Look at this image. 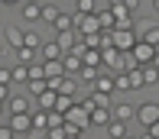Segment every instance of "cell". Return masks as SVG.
Instances as JSON below:
<instances>
[{
    "label": "cell",
    "instance_id": "cell-42",
    "mask_svg": "<svg viewBox=\"0 0 159 139\" xmlns=\"http://www.w3.org/2000/svg\"><path fill=\"white\" fill-rule=\"evenodd\" d=\"M153 65H156V68H159V49H156V58H153Z\"/></svg>",
    "mask_w": 159,
    "mask_h": 139
},
{
    "label": "cell",
    "instance_id": "cell-40",
    "mask_svg": "<svg viewBox=\"0 0 159 139\" xmlns=\"http://www.w3.org/2000/svg\"><path fill=\"white\" fill-rule=\"evenodd\" d=\"M124 7H127V10H133V13H136V7H140V0H124Z\"/></svg>",
    "mask_w": 159,
    "mask_h": 139
},
{
    "label": "cell",
    "instance_id": "cell-2",
    "mask_svg": "<svg viewBox=\"0 0 159 139\" xmlns=\"http://www.w3.org/2000/svg\"><path fill=\"white\" fill-rule=\"evenodd\" d=\"M156 120H159V104H153V100L136 104V123H140V126H153Z\"/></svg>",
    "mask_w": 159,
    "mask_h": 139
},
{
    "label": "cell",
    "instance_id": "cell-8",
    "mask_svg": "<svg viewBox=\"0 0 159 139\" xmlns=\"http://www.w3.org/2000/svg\"><path fill=\"white\" fill-rule=\"evenodd\" d=\"M111 120H114V107H94L91 110V126H104L107 129Z\"/></svg>",
    "mask_w": 159,
    "mask_h": 139
},
{
    "label": "cell",
    "instance_id": "cell-39",
    "mask_svg": "<svg viewBox=\"0 0 159 139\" xmlns=\"http://www.w3.org/2000/svg\"><path fill=\"white\" fill-rule=\"evenodd\" d=\"M0 100H10V84H0Z\"/></svg>",
    "mask_w": 159,
    "mask_h": 139
},
{
    "label": "cell",
    "instance_id": "cell-9",
    "mask_svg": "<svg viewBox=\"0 0 159 139\" xmlns=\"http://www.w3.org/2000/svg\"><path fill=\"white\" fill-rule=\"evenodd\" d=\"M94 16H98L101 29H114V26H117V16H114L111 3H107V7H98V10H94Z\"/></svg>",
    "mask_w": 159,
    "mask_h": 139
},
{
    "label": "cell",
    "instance_id": "cell-1",
    "mask_svg": "<svg viewBox=\"0 0 159 139\" xmlns=\"http://www.w3.org/2000/svg\"><path fill=\"white\" fill-rule=\"evenodd\" d=\"M65 123H68V126H75V129H81V133H84V129L91 126V113L84 110L81 104H71L68 110H65Z\"/></svg>",
    "mask_w": 159,
    "mask_h": 139
},
{
    "label": "cell",
    "instance_id": "cell-33",
    "mask_svg": "<svg viewBox=\"0 0 159 139\" xmlns=\"http://www.w3.org/2000/svg\"><path fill=\"white\" fill-rule=\"evenodd\" d=\"M59 13H62V10H59V7H42V20H46V23H49V26H52V23H55V16H59Z\"/></svg>",
    "mask_w": 159,
    "mask_h": 139
},
{
    "label": "cell",
    "instance_id": "cell-20",
    "mask_svg": "<svg viewBox=\"0 0 159 139\" xmlns=\"http://www.w3.org/2000/svg\"><path fill=\"white\" fill-rule=\"evenodd\" d=\"M7 107H10V113H26V110H30V100H26L23 94H16V97L7 100Z\"/></svg>",
    "mask_w": 159,
    "mask_h": 139
},
{
    "label": "cell",
    "instance_id": "cell-35",
    "mask_svg": "<svg viewBox=\"0 0 159 139\" xmlns=\"http://www.w3.org/2000/svg\"><path fill=\"white\" fill-rule=\"evenodd\" d=\"M23 46H36V49H39V46H42V39L33 33V29H26V42H23Z\"/></svg>",
    "mask_w": 159,
    "mask_h": 139
},
{
    "label": "cell",
    "instance_id": "cell-27",
    "mask_svg": "<svg viewBox=\"0 0 159 139\" xmlns=\"http://www.w3.org/2000/svg\"><path fill=\"white\" fill-rule=\"evenodd\" d=\"M98 75H101V65H81V71H78V78H81V81H91V84H94Z\"/></svg>",
    "mask_w": 159,
    "mask_h": 139
},
{
    "label": "cell",
    "instance_id": "cell-13",
    "mask_svg": "<svg viewBox=\"0 0 159 139\" xmlns=\"http://www.w3.org/2000/svg\"><path fill=\"white\" fill-rule=\"evenodd\" d=\"M55 42H59L65 52H71L75 42H78V33H75V29H62V33H55Z\"/></svg>",
    "mask_w": 159,
    "mask_h": 139
},
{
    "label": "cell",
    "instance_id": "cell-5",
    "mask_svg": "<svg viewBox=\"0 0 159 139\" xmlns=\"http://www.w3.org/2000/svg\"><path fill=\"white\" fill-rule=\"evenodd\" d=\"M130 52L136 55V62H140V65H149V62L156 58V46H153V42H143V39H136V46L130 49Z\"/></svg>",
    "mask_w": 159,
    "mask_h": 139
},
{
    "label": "cell",
    "instance_id": "cell-29",
    "mask_svg": "<svg viewBox=\"0 0 159 139\" xmlns=\"http://www.w3.org/2000/svg\"><path fill=\"white\" fill-rule=\"evenodd\" d=\"M46 136H49V139H65V136H68V126H65V123H59V126H49Z\"/></svg>",
    "mask_w": 159,
    "mask_h": 139
},
{
    "label": "cell",
    "instance_id": "cell-25",
    "mask_svg": "<svg viewBox=\"0 0 159 139\" xmlns=\"http://www.w3.org/2000/svg\"><path fill=\"white\" fill-rule=\"evenodd\" d=\"M33 129H36V133L49 129V110H36L33 113Z\"/></svg>",
    "mask_w": 159,
    "mask_h": 139
},
{
    "label": "cell",
    "instance_id": "cell-15",
    "mask_svg": "<svg viewBox=\"0 0 159 139\" xmlns=\"http://www.w3.org/2000/svg\"><path fill=\"white\" fill-rule=\"evenodd\" d=\"M114 120H124V123L136 120V107L133 104H117V107H114Z\"/></svg>",
    "mask_w": 159,
    "mask_h": 139
},
{
    "label": "cell",
    "instance_id": "cell-19",
    "mask_svg": "<svg viewBox=\"0 0 159 139\" xmlns=\"http://www.w3.org/2000/svg\"><path fill=\"white\" fill-rule=\"evenodd\" d=\"M52 29L55 33H62V29H75V16H71V13H59V16H55V23H52Z\"/></svg>",
    "mask_w": 159,
    "mask_h": 139
},
{
    "label": "cell",
    "instance_id": "cell-38",
    "mask_svg": "<svg viewBox=\"0 0 159 139\" xmlns=\"http://www.w3.org/2000/svg\"><path fill=\"white\" fill-rule=\"evenodd\" d=\"M146 133H149V136H153V139H159V120L153 123V126H146Z\"/></svg>",
    "mask_w": 159,
    "mask_h": 139
},
{
    "label": "cell",
    "instance_id": "cell-47",
    "mask_svg": "<svg viewBox=\"0 0 159 139\" xmlns=\"http://www.w3.org/2000/svg\"><path fill=\"white\" fill-rule=\"evenodd\" d=\"M156 49H159V46H156Z\"/></svg>",
    "mask_w": 159,
    "mask_h": 139
},
{
    "label": "cell",
    "instance_id": "cell-34",
    "mask_svg": "<svg viewBox=\"0 0 159 139\" xmlns=\"http://www.w3.org/2000/svg\"><path fill=\"white\" fill-rule=\"evenodd\" d=\"M0 139H16V129L10 123H0Z\"/></svg>",
    "mask_w": 159,
    "mask_h": 139
},
{
    "label": "cell",
    "instance_id": "cell-22",
    "mask_svg": "<svg viewBox=\"0 0 159 139\" xmlns=\"http://www.w3.org/2000/svg\"><path fill=\"white\" fill-rule=\"evenodd\" d=\"M36 55H39V49H36V46H20V49H16V58H20V62H26V65H33Z\"/></svg>",
    "mask_w": 159,
    "mask_h": 139
},
{
    "label": "cell",
    "instance_id": "cell-10",
    "mask_svg": "<svg viewBox=\"0 0 159 139\" xmlns=\"http://www.w3.org/2000/svg\"><path fill=\"white\" fill-rule=\"evenodd\" d=\"M94 91H104V94H114L117 84H114V71H101L94 78Z\"/></svg>",
    "mask_w": 159,
    "mask_h": 139
},
{
    "label": "cell",
    "instance_id": "cell-31",
    "mask_svg": "<svg viewBox=\"0 0 159 139\" xmlns=\"http://www.w3.org/2000/svg\"><path fill=\"white\" fill-rule=\"evenodd\" d=\"M94 10H98L94 0H78V3H75V13H94Z\"/></svg>",
    "mask_w": 159,
    "mask_h": 139
},
{
    "label": "cell",
    "instance_id": "cell-18",
    "mask_svg": "<svg viewBox=\"0 0 159 139\" xmlns=\"http://www.w3.org/2000/svg\"><path fill=\"white\" fill-rule=\"evenodd\" d=\"M140 39L143 42H153V46H159V23H146L140 29Z\"/></svg>",
    "mask_w": 159,
    "mask_h": 139
},
{
    "label": "cell",
    "instance_id": "cell-3",
    "mask_svg": "<svg viewBox=\"0 0 159 139\" xmlns=\"http://www.w3.org/2000/svg\"><path fill=\"white\" fill-rule=\"evenodd\" d=\"M75 33L81 36H91V33H101V23L94 13H75Z\"/></svg>",
    "mask_w": 159,
    "mask_h": 139
},
{
    "label": "cell",
    "instance_id": "cell-17",
    "mask_svg": "<svg viewBox=\"0 0 159 139\" xmlns=\"http://www.w3.org/2000/svg\"><path fill=\"white\" fill-rule=\"evenodd\" d=\"M39 55H42V58H62L65 49L59 46V42H42V46H39Z\"/></svg>",
    "mask_w": 159,
    "mask_h": 139
},
{
    "label": "cell",
    "instance_id": "cell-46",
    "mask_svg": "<svg viewBox=\"0 0 159 139\" xmlns=\"http://www.w3.org/2000/svg\"><path fill=\"white\" fill-rule=\"evenodd\" d=\"M127 139H133V136H127Z\"/></svg>",
    "mask_w": 159,
    "mask_h": 139
},
{
    "label": "cell",
    "instance_id": "cell-7",
    "mask_svg": "<svg viewBox=\"0 0 159 139\" xmlns=\"http://www.w3.org/2000/svg\"><path fill=\"white\" fill-rule=\"evenodd\" d=\"M7 123L16 129V136H20V133H30V129H33V113H10V120H7Z\"/></svg>",
    "mask_w": 159,
    "mask_h": 139
},
{
    "label": "cell",
    "instance_id": "cell-28",
    "mask_svg": "<svg viewBox=\"0 0 159 139\" xmlns=\"http://www.w3.org/2000/svg\"><path fill=\"white\" fill-rule=\"evenodd\" d=\"M143 81H146V84H159V68H156L153 62L143 65Z\"/></svg>",
    "mask_w": 159,
    "mask_h": 139
},
{
    "label": "cell",
    "instance_id": "cell-36",
    "mask_svg": "<svg viewBox=\"0 0 159 139\" xmlns=\"http://www.w3.org/2000/svg\"><path fill=\"white\" fill-rule=\"evenodd\" d=\"M13 81V68H0V84H10Z\"/></svg>",
    "mask_w": 159,
    "mask_h": 139
},
{
    "label": "cell",
    "instance_id": "cell-32",
    "mask_svg": "<svg viewBox=\"0 0 159 139\" xmlns=\"http://www.w3.org/2000/svg\"><path fill=\"white\" fill-rule=\"evenodd\" d=\"M81 62H84V65H101V49H88Z\"/></svg>",
    "mask_w": 159,
    "mask_h": 139
},
{
    "label": "cell",
    "instance_id": "cell-12",
    "mask_svg": "<svg viewBox=\"0 0 159 139\" xmlns=\"http://www.w3.org/2000/svg\"><path fill=\"white\" fill-rule=\"evenodd\" d=\"M107 136H111V139H127V136H130V123L111 120V123H107Z\"/></svg>",
    "mask_w": 159,
    "mask_h": 139
},
{
    "label": "cell",
    "instance_id": "cell-24",
    "mask_svg": "<svg viewBox=\"0 0 159 139\" xmlns=\"http://www.w3.org/2000/svg\"><path fill=\"white\" fill-rule=\"evenodd\" d=\"M114 84H117V91H133L130 71H114Z\"/></svg>",
    "mask_w": 159,
    "mask_h": 139
},
{
    "label": "cell",
    "instance_id": "cell-16",
    "mask_svg": "<svg viewBox=\"0 0 159 139\" xmlns=\"http://www.w3.org/2000/svg\"><path fill=\"white\" fill-rule=\"evenodd\" d=\"M55 97H59V91H42L39 97H36V104H39V110H55Z\"/></svg>",
    "mask_w": 159,
    "mask_h": 139
},
{
    "label": "cell",
    "instance_id": "cell-37",
    "mask_svg": "<svg viewBox=\"0 0 159 139\" xmlns=\"http://www.w3.org/2000/svg\"><path fill=\"white\" fill-rule=\"evenodd\" d=\"M65 126H68V123H65ZM65 139H81V129H75V126H68V136Z\"/></svg>",
    "mask_w": 159,
    "mask_h": 139
},
{
    "label": "cell",
    "instance_id": "cell-43",
    "mask_svg": "<svg viewBox=\"0 0 159 139\" xmlns=\"http://www.w3.org/2000/svg\"><path fill=\"white\" fill-rule=\"evenodd\" d=\"M153 10H156V13H159V0H153Z\"/></svg>",
    "mask_w": 159,
    "mask_h": 139
},
{
    "label": "cell",
    "instance_id": "cell-41",
    "mask_svg": "<svg viewBox=\"0 0 159 139\" xmlns=\"http://www.w3.org/2000/svg\"><path fill=\"white\" fill-rule=\"evenodd\" d=\"M107 3H111V7H120V3H124V0H107Z\"/></svg>",
    "mask_w": 159,
    "mask_h": 139
},
{
    "label": "cell",
    "instance_id": "cell-14",
    "mask_svg": "<svg viewBox=\"0 0 159 139\" xmlns=\"http://www.w3.org/2000/svg\"><path fill=\"white\" fill-rule=\"evenodd\" d=\"M62 65H65V75H78V71H81V55H75V52H65L62 55Z\"/></svg>",
    "mask_w": 159,
    "mask_h": 139
},
{
    "label": "cell",
    "instance_id": "cell-45",
    "mask_svg": "<svg viewBox=\"0 0 159 139\" xmlns=\"http://www.w3.org/2000/svg\"><path fill=\"white\" fill-rule=\"evenodd\" d=\"M3 107H7V100H0V113H3Z\"/></svg>",
    "mask_w": 159,
    "mask_h": 139
},
{
    "label": "cell",
    "instance_id": "cell-11",
    "mask_svg": "<svg viewBox=\"0 0 159 139\" xmlns=\"http://www.w3.org/2000/svg\"><path fill=\"white\" fill-rule=\"evenodd\" d=\"M23 20H26V23L42 20V3H39V0H26V3H23Z\"/></svg>",
    "mask_w": 159,
    "mask_h": 139
},
{
    "label": "cell",
    "instance_id": "cell-21",
    "mask_svg": "<svg viewBox=\"0 0 159 139\" xmlns=\"http://www.w3.org/2000/svg\"><path fill=\"white\" fill-rule=\"evenodd\" d=\"M26 91H30L33 97H39L42 91H49V81L46 78H30V81H26Z\"/></svg>",
    "mask_w": 159,
    "mask_h": 139
},
{
    "label": "cell",
    "instance_id": "cell-44",
    "mask_svg": "<svg viewBox=\"0 0 159 139\" xmlns=\"http://www.w3.org/2000/svg\"><path fill=\"white\" fill-rule=\"evenodd\" d=\"M0 3H20V0H0Z\"/></svg>",
    "mask_w": 159,
    "mask_h": 139
},
{
    "label": "cell",
    "instance_id": "cell-4",
    "mask_svg": "<svg viewBox=\"0 0 159 139\" xmlns=\"http://www.w3.org/2000/svg\"><path fill=\"white\" fill-rule=\"evenodd\" d=\"M114 46L120 49V52H130V49L136 46V29H114Z\"/></svg>",
    "mask_w": 159,
    "mask_h": 139
},
{
    "label": "cell",
    "instance_id": "cell-23",
    "mask_svg": "<svg viewBox=\"0 0 159 139\" xmlns=\"http://www.w3.org/2000/svg\"><path fill=\"white\" fill-rule=\"evenodd\" d=\"M59 94H68V97L78 100V81H75V78H62V81H59Z\"/></svg>",
    "mask_w": 159,
    "mask_h": 139
},
{
    "label": "cell",
    "instance_id": "cell-30",
    "mask_svg": "<svg viewBox=\"0 0 159 139\" xmlns=\"http://www.w3.org/2000/svg\"><path fill=\"white\" fill-rule=\"evenodd\" d=\"M71 104H75V97H68V94H59V97H55V110H62V113L68 110Z\"/></svg>",
    "mask_w": 159,
    "mask_h": 139
},
{
    "label": "cell",
    "instance_id": "cell-26",
    "mask_svg": "<svg viewBox=\"0 0 159 139\" xmlns=\"http://www.w3.org/2000/svg\"><path fill=\"white\" fill-rule=\"evenodd\" d=\"M13 81H16V84H26V81H30V65H26V62L13 65Z\"/></svg>",
    "mask_w": 159,
    "mask_h": 139
},
{
    "label": "cell",
    "instance_id": "cell-6",
    "mask_svg": "<svg viewBox=\"0 0 159 139\" xmlns=\"http://www.w3.org/2000/svg\"><path fill=\"white\" fill-rule=\"evenodd\" d=\"M3 39H7V46L16 52V49L26 42V29H20V26H7V29H3Z\"/></svg>",
    "mask_w": 159,
    "mask_h": 139
}]
</instances>
